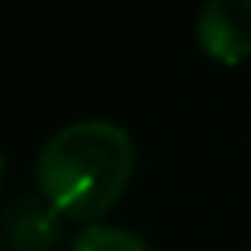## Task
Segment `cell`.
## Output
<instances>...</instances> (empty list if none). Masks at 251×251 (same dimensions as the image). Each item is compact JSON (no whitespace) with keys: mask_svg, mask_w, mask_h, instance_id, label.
<instances>
[{"mask_svg":"<svg viewBox=\"0 0 251 251\" xmlns=\"http://www.w3.org/2000/svg\"><path fill=\"white\" fill-rule=\"evenodd\" d=\"M134 169V138L114 117H76L52 131L35 158L42 193L69 217L103 213Z\"/></svg>","mask_w":251,"mask_h":251,"instance_id":"cell-1","label":"cell"},{"mask_svg":"<svg viewBox=\"0 0 251 251\" xmlns=\"http://www.w3.org/2000/svg\"><path fill=\"white\" fill-rule=\"evenodd\" d=\"M196 42L220 62L251 55V0H206L196 14Z\"/></svg>","mask_w":251,"mask_h":251,"instance_id":"cell-2","label":"cell"},{"mask_svg":"<svg viewBox=\"0 0 251 251\" xmlns=\"http://www.w3.org/2000/svg\"><path fill=\"white\" fill-rule=\"evenodd\" d=\"M4 237L11 251H45L62 237V210L21 193L4 206Z\"/></svg>","mask_w":251,"mask_h":251,"instance_id":"cell-3","label":"cell"},{"mask_svg":"<svg viewBox=\"0 0 251 251\" xmlns=\"http://www.w3.org/2000/svg\"><path fill=\"white\" fill-rule=\"evenodd\" d=\"M73 251H151V244L134 227L110 224V220H90L76 230Z\"/></svg>","mask_w":251,"mask_h":251,"instance_id":"cell-4","label":"cell"},{"mask_svg":"<svg viewBox=\"0 0 251 251\" xmlns=\"http://www.w3.org/2000/svg\"><path fill=\"white\" fill-rule=\"evenodd\" d=\"M0 176H4V151H0Z\"/></svg>","mask_w":251,"mask_h":251,"instance_id":"cell-5","label":"cell"}]
</instances>
